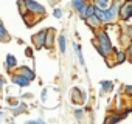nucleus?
<instances>
[{"instance_id":"nucleus-1","label":"nucleus","mask_w":132,"mask_h":124,"mask_svg":"<svg viewBox=\"0 0 132 124\" xmlns=\"http://www.w3.org/2000/svg\"><path fill=\"white\" fill-rule=\"evenodd\" d=\"M93 45L103 57H109L112 54V42H110V37H109L107 31H98L96 42L93 40Z\"/></svg>"},{"instance_id":"nucleus-2","label":"nucleus","mask_w":132,"mask_h":124,"mask_svg":"<svg viewBox=\"0 0 132 124\" xmlns=\"http://www.w3.org/2000/svg\"><path fill=\"white\" fill-rule=\"evenodd\" d=\"M130 17H132V0H124L120 5L118 19H121L123 22H129Z\"/></svg>"},{"instance_id":"nucleus-3","label":"nucleus","mask_w":132,"mask_h":124,"mask_svg":"<svg viewBox=\"0 0 132 124\" xmlns=\"http://www.w3.org/2000/svg\"><path fill=\"white\" fill-rule=\"evenodd\" d=\"M23 2H25L27 10H28V11H31L34 16H39V17L45 16V6H44V5H40L39 2H36V0H23Z\"/></svg>"},{"instance_id":"nucleus-4","label":"nucleus","mask_w":132,"mask_h":124,"mask_svg":"<svg viewBox=\"0 0 132 124\" xmlns=\"http://www.w3.org/2000/svg\"><path fill=\"white\" fill-rule=\"evenodd\" d=\"M45 33H47V30H40V31H37L34 36H33V43H34V47L37 48V50H40V48H44V40H45Z\"/></svg>"},{"instance_id":"nucleus-5","label":"nucleus","mask_w":132,"mask_h":124,"mask_svg":"<svg viewBox=\"0 0 132 124\" xmlns=\"http://www.w3.org/2000/svg\"><path fill=\"white\" fill-rule=\"evenodd\" d=\"M54 40H56L54 31H53V30H47V33H45V40H44V47H45L47 50H53V48H54Z\"/></svg>"},{"instance_id":"nucleus-6","label":"nucleus","mask_w":132,"mask_h":124,"mask_svg":"<svg viewBox=\"0 0 132 124\" xmlns=\"http://www.w3.org/2000/svg\"><path fill=\"white\" fill-rule=\"evenodd\" d=\"M84 22H86L89 26H92V28H100V26L103 25V20H101V19H100V17H98L95 13H93L92 16L86 17V19H84Z\"/></svg>"},{"instance_id":"nucleus-7","label":"nucleus","mask_w":132,"mask_h":124,"mask_svg":"<svg viewBox=\"0 0 132 124\" xmlns=\"http://www.w3.org/2000/svg\"><path fill=\"white\" fill-rule=\"evenodd\" d=\"M11 79H13V82H14L16 85H19V87H28V85H30V81H28L23 75H20V73H14V75L11 76Z\"/></svg>"},{"instance_id":"nucleus-8","label":"nucleus","mask_w":132,"mask_h":124,"mask_svg":"<svg viewBox=\"0 0 132 124\" xmlns=\"http://www.w3.org/2000/svg\"><path fill=\"white\" fill-rule=\"evenodd\" d=\"M17 73H20V75H23L30 82L31 81H34L36 79V73H34V70H31L30 67H27V65H23V67H20L19 70H17Z\"/></svg>"},{"instance_id":"nucleus-9","label":"nucleus","mask_w":132,"mask_h":124,"mask_svg":"<svg viewBox=\"0 0 132 124\" xmlns=\"http://www.w3.org/2000/svg\"><path fill=\"white\" fill-rule=\"evenodd\" d=\"M112 53L115 56V62H113V64H124V62H126V59H127L126 51H118V50H115L112 47Z\"/></svg>"},{"instance_id":"nucleus-10","label":"nucleus","mask_w":132,"mask_h":124,"mask_svg":"<svg viewBox=\"0 0 132 124\" xmlns=\"http://www.w3.org/2000/svg\"><path fill=\"white\" fill-rule=\"evenodd\" d=\"M72 102H73V104H82V102H84L82 92H81L78 87H75L73 92H72Z\"/></svg>"},{"instance_id":"nucleus-11","label":"nucleus","mask_w":132,"mask_h":124,"mask_svg":"<svg viewBox=\"0 0 132 124\" xmlns=\"http://www.w3.org/2000/svg\"><path fill=\"white\" fill-rule=\"evenodd\" d=\"M14 68H17V59H16V56L8 54L6 56V70L8 72H13Z\"/></svg>"},{"instance_id":"nucleus-12","label":"nucleus","mask_w":132,"mask_h":124,"mask_svg":"<svg viewBox=\"0 0 132 124\" xmlns=\"http://www.w3.org/2000/svg\"><path fill=\"white\" fill-rule=\"evenodd\" d=\"M56 40H57V45H59V51H61V53H65V51H67V39H65L64 34H59V36L56 37Z\"/></svg>"},{"instance_id":"nucleus-13","label":"nucleus","mask_w":132,"mask_h":124,"mask_svg":"<svg viewBox=\"0 0 132 124\" xmlns=\"http://www.w3.org/2000/svg\"><path fill=\"white\" fill-rule=\"evenodd\" d=\"M0 42H10V33L2 22H0Z\"/></svg>"},{"instance_id":"nucleus-14","label":"nucleus","mask_w":132,"mask_h":124,"mask_svg":"<svg viewBox=\"0 0 132 124\" xmlns=\"http://www.w3.org/2000/svg\"><path fill=\"white\" fill-rule=\"evenodd\" d=\"M92 2H93V5H95L96 8H100V10H106V8H109V5H110L112 0H92Z\"/></svg>"},{"instance_id":"nucleus-15","label":"nucleus","mask_w":132,"mask_h":124,"mask_svg":"<svg viewBox=\"0 0 132 124\" xmlns=\"http://www.w3.org/2000/svg\"><path fill=\"white\" fill-rule=\"evenodd\" d=\"M112 88H113V84L110 81H101V92L103 93H109V92H112Z\"/></svg>"},{"instance_id":"nucleus-16","label":"nucleus","mask_w":132,"mask_h":124,"mask_svg":"<svg viewBox=\"0 0 132 124\" xmlns=\"http://www.w3.org/2000/svg\"><path fill=\"white\" fill-rule=\"evenodd\" d=\"M75 50H76V56H78V59H79V64L84 67V65H86V60H84V56H82L81 45H79V43H75Z\"/></svg>"},{"instance_id":"nucleus-17","label":"nucleus","mask_w":132,"mask_h":124,"mask_svg":"<svg viewBox=\"0 0 132 124\" xmlns=\"http://www.w3.org/2000/svg\"><path fill=\"white\" fill-rule=\"evenodd\" d=\"M86 2H87V0H72V6H73V10H75V11H78V10H79Z\"/></svg>"},{"instance_id":"nucleus-18","label":"nucleus","mask_w":132,"mask_h":124,"mask_svg":"<svg viewBox=\"0 0 132 124\" xmlns=\"http://www.w3.org/2000/svg\"><path fill=\"white\" fill-rule=\"evenodd\" d=\"M25 109H27V104H25V102H22L20 105H17L16 109H13V113H14V115H19V113H23V112H25Z\"/></svg>"},{"instance_id":"nucleus-19","label":"nucleus","mask_w":132,"mask_h":124,"mask_svg":"<svg viewBox=\"0 0 132 124\" xmlns=\"http://www.w3.org/2000/svg\"><path fill=\"white\" fill-rule=\"evenodd\" d=\"M53 16H54L56 19H61V17H62V10H61V8H54V10H53Z\"/></svg>"},{"instance_id":"nucleus-20","label":"nucleus","mask_w":132,"mask_h":124,"mask_svg":"<svg viewBox=\"0 0 132 124\" xmlns=\"http://www.w3.org/2000/svg\"><path fill=\"white\" fill-rule=\"evenodd\" d=\"M75 113H76V118H78V119H81V118L84 116V110H82V109H79V110H76Z\"/></svg>"},{"instance_id":"nucleus-21","label":"nucleus","mask_w":132,"mask_h":124,"mask_svg":"<svg viewBox=\"0 0 132 124\" xmlns=\"http://www.w3.org/2000/svg\"><path fill=\"white\" fill-rule=\"evenodd\" d=\"M42 122H45L44 119H30L28 121V124H42Z\"/></svg>"},{"instance_id":"nucleus-22","label":"nucleus","mask_w":132,"mask_h":124,"mask_svg":"<svg viewBox=\"0 0 132 124\" xmlns=\"http://www.w3.org/2000/svg\"><path fill=\"white\" fill-rule=\"evenodd\" d=\"M27 56H28V57H33V51H31V48H27Z\"/></svg>"},{"instance_id":"nucleus-23","label":"nucleus","mask_w":132,"mask_h":124,"mask_svg":"<svg viewBox=\"0 0 132 124\" xmlns=\"http://www.w3.org/2000/svg\"><path fill=\"white\" fill-rule=\"evenodd\" d=\"M3 85H5V79H3V78H0V90L3 88Z\"/></svg>"},{"instance_id":"nucleus-24","label":"nucleus","mask_w":132,"mask_h":124,"mask_svg":"<svg viewBox=\"0 0 132 124\" xmlns=\"http://www.w3.org/2000/svg\"><path fill=\"white\" fill-rule=\"evenodd\" d=\"M124 88H126V93H130V88H132V87H130V85H126Z\"/></svg>"},{"instance_id":"nucleus-25","label":"nucleus","mask_w":132,"mask_h":124,"mask_svg":"<svg viewBox=\"0 0 132 124\" xmlns=\"http://www.w3.org/2000/svg\"><path fill=\"white\" fill-rule=\"evenodd\" d=\"M3 116H5V113H3V112H0V119H2Z\"/></svg>"}]
</instances>
